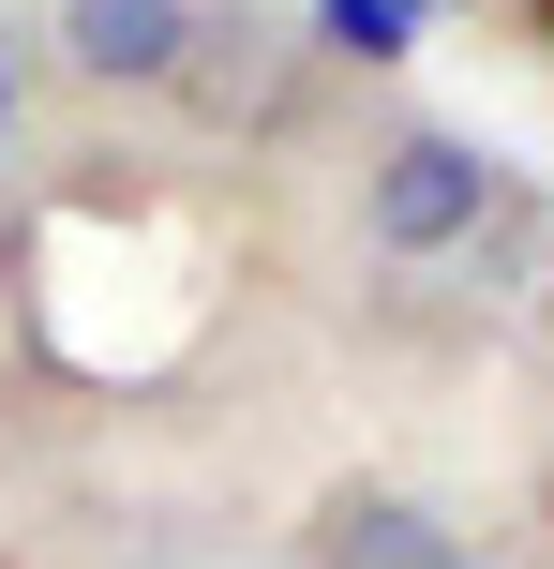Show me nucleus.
Wrapping results in <instances>:
<instances>
[{"instance_id": "7ed1b4c3", "label": "nucleus", "mask_w": 554, "mask_h": 569, "mask_svg": "<svg viewBox=\"0 0 554 569\" xmlns=\"http://www.w3.org/2000/svg\"><path fill=\"white\" fill-rule=\"evenodd\" d=\"M195 16L210 0H60V76L75 90H180V60H195Z\"/></svg>"}, {"instance_id": "20e7f679", "label": "nucleus", "mask_w": 554, "mask_h": 569, "mask_svg": "<svg viewBox=\"0 0 554 569\" xmlns=\"http://www.w3.org/2000/svg\"><path fill=\"white\" fill-rule=\"evenodd\" d=\"M315 569H465V525L435 510V495H390V480H345L315 510Z\"/></svg>"}, {"instance_id": "f03ea898", "label": "nucleus", "mask_w": 554, "mask_h": 569, "mask_svg": "<svg viewBox=\"0 0 554 569\" xmlns=\"http://www.w3.org/2000/svg\"><path fill=\"white\" fill-rule=\"evenodd\" d=\"M285 90H300V30L270 16V0H210V16H195V60H180L165 106L210 120V136H255V120H285Z\"/></svg>"}, {"instance_id": "0eeeda50", "label": "nucleus", "mask_w": 554, "mask_h": 569, "mask_svg": "<svg viewBox=\"0 0 554 569\" xmlns=\"http://www.w3.org/2000/svg\"><path fill=\"white\" fill-rule=\"evenodd\" d=\"M540 30H554V0H540Z\"/></svg>"}, {"instance_id": "f257e3e1", "label": "nucleus", "mask_w": 554, "mask_h": 569, "mask_svg": "<svg viewBox=\"0 0 554 569\" xmlns=\"http://www.w3.org/2000/svg\"><path fill=\"white\" fill-rule=\"evenodd\" d=\"M495 210H510V166H495L480 136H450V120H390V136L360 150V240H375L390 270L465 256Z\"/></svg>"}, {"instance_id": "423d86ee", "label": "nucleus", "mask_w": 554, "mask_h": 569, "mask_svg": "<svg viewBox=\"0 0 554 569\" xmlns=\"http://www.w3.org/2000/svg\"><path fill=\"white\" fill-rule=\"evenodd\" d=\"M16 120H30V76H16V46H0V150H16Z\"/></svg>"}, {"instance_id": "39448f33", "label": "nucleus", "mask_w": 554, "mask_h": 569, "mask_svg": "<svg viewBox=\"0 0 554 569\" xmlns=\"http://www.w3.org/2000/svg\"><path fill=\"white\" fill-rule=\"evenodd\" d=\"M315 30L360 46V60H405V0H315Z\"/></svg>"}]
</instances>
